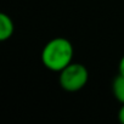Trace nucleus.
Segmentation results:
<instances>
[{"label": "nucleus", "mask_w": 124, "mask_h": 124, "mask_svg": "<svg viewBox=\"0 0 124 124\" xmlns=\"http://www.w3.org/2000/svg\"><path fill=\"white\" fill-rule=\"evenodd\" d=\"M73 55L72 43L63 37H56L49 40L43 47L41 62L49 71L61 72L73 62Z\"/></svg>", "instance_id": "nucleus-1"}, {"label": "nucleus", "mask_w": 124, "mask_h": 124, "mask_svg": "<svg viewBox=\"0 0 124 124\" xmlns=\"http://www.w3.org/2000/svg\"><path fill=\"white\" fill-rule=\"evenodd\" d=\"M58 73V83L61 88L68 93H76L82 90L89 80L88 68L82 63L72 62Z\"/></svg>", "instance_id": "nucleus-2"}, {"label": "nucleus", "mask_w": 124, "mask_h": 124, "mask_svg": "<svg viewBox=\"0 0 124 124\" xmlns=\"http://www.w3.org/2000/svg\"><path fill=\"white\" fill-rule=\"evenodd\" d=\"M15 31V24L11 17L6 14H0V40H9Z\"/></svg>", "instance_id": "nucleus-3"}, {"label": "nucleus", "mask_w": 124, "mask_h": 124, "mask_svg": "<svg viewBox=\"0 0 124 124\" xmlns=\"http://www.w3.org/2000/svg\"><path fill=\"white\" fill-rule=\"evenodd\" d=\"M112 93L118 102L124 103V76L119 74L114 78L112 83Z\"/></svg>", "instance_id": "nucleus-4"}, {"label": "nucleus", "mask_w": 124, "mask_h": 124, "mask_svg": "<svg viewBox=\"0 0 124 124\" xmlns=\"http://www.w3.org/2000/svg\"><path fill=\"white\" fill-rule=\"evenodd\" d=\"M118 119L122 124H124V103H122V107L118 111Z\"/></svg>", "instance_id": "nucleus-5"}, {"label": "nucleus", "mask_w": 124, "mask_h": 124, "mask_svg": "<svg viewBox=\"0 0 124 124\" xmlns=\"http://www.w3.org/2000/svg\"><path fill=\"white\" fill-rule=\"evenodd\" d=\"M119 74L124 76V55H123V57L119 61Z\"/></svg>", "instance_id": "nucleus-6"}]
</instances>
